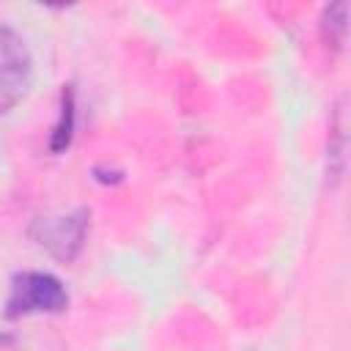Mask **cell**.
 I'll use <instances>...</instances> for the list:
<instances>
[{
  "label": "cell",
  "mask_w": 351,
  "mask_h": 351,
  "mask_svg": "<svg viewBox=\"0 0 351 351\" xmlns=\"http://www.w3.org/2000/svg\"><path fill=\"white\" fill-rule=\"evenodd\" d=\"M33 80V58L19 36L16 27H11L5 19H0V118L14 110Z\"/></svg>",
  "instance_id": "6da1fadb"
},
{
  "label": "cell",
  "mask_w": 351,
  "mask_h": 351,
  "mask_svg": "<svg viewBox=\"0 0 351 351\" xmlns=\"http://www.w3.org/2000/svg\"><path fill=\"white\" fill-rule=\"evenodd\" d=\"M69 304L63 282L49 271H19L11 280L5 315H33V313H60Z\"/></svg>",
  "instance_id": "7a4b0ae2"
},
{
  "label": "cell",
  "mask_w": 351,
  "mask_h": 351,
  "mask_svg": "<svg viewBox=\"0 0 351 351\" xmlns=\"http://www.w3.org/2000/svg\"><path fill=\"white\" fill-rule=\"evenodd\" d=\"M88 208H74L71 214H58V217H41L33 222L30 236L36 239L38 247H44L52 258L71 263L82 244H85V230H88Z\"/></svg>",
  "instance_id": "3957f363"
},
{
  "label": "cell",
  "mask_w": 351,
  "mask_h": 351,
  "mask_svg": "<svg viewBox=\"0 0 351 351\" xmlns=\"http://www.w3.org/2000/svg\"><path fill=\"white\" fill-rule=\"evenodd\" d=\"M71 134H74V88H71V85H63V93H60V112H58V123L52 126L49 151H52V154L66 151L69 143H71Z\"/></svg>",
  "instance_id": "277c9868"
},
{
  "label": "cell",
  "mask_w": 351,
  "mask_h": 351,
  "mask_svg": "<svg viewBox=\"0 0 351 351\" xmlns=\"http://www.w3.org/2000/svg\"><path fill=\"white\" fill-rule=\"evenodd\" d=\"M348 5L346 3H335L324 11L321 16V27H324V38L332 41L335 47H340L346 41V30H348Z\"/></svg>",
  "instance_id": "5b68a950"
}]
</instances>
